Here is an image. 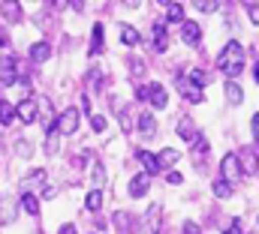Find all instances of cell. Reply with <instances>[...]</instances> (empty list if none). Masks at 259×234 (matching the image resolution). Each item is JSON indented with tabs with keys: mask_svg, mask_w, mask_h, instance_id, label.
Masks as SVG:
<instances>
[{
	"mask_svg": "<svg viewBox=\"0 0 259 234\" xmlns=\"http://www.w3.org/2000/svg\"><path fill=\"white\" fill-rule=\"evenodd\" d=\"M217 63H220V69H223L229 78H238V75L244 72V45H241L238 39H229L226 48L220 51Z\"/></svg>",
	"mask_w": 259,
	"mask_h": 234,
	"instance_id": "1",
	"label": "cell"
},
{
	"mask_svg": "<svg viewBox=\"0 0 259 234\" xmlns=\"http://www.w3.org/2000/svg\"><path fill=\"white\" fill-rule=\"evenodd\" d=\"M241 177H244V171H241L238 153H226V156L220 159V180H226L229 186H235V183H238Z\"/></svg>",
	"mask_w": 259,
	"mask_h": 234,
	"instance_id": "2",
	"label": "cell"
},
{
	"mask_svg": "<svg viewBox=\"0 0 259 234\" xmlns=\"http://www.w3.org/2000/svg\"><path fill=\"white\" fill-rule=\"evenodd\" d=\"M15 117L27 126V123H33L36 117H39V102L36 99H30V96H24L21 102H15Z\"/></svg>",
	"mask_w": 259,
	"mask_h": 234,
	"instance_id": "3",
	"label": "cell"
},
{
	"mask_svg": "<svg viewBox=\"0 0 259 234\" xmlns=\"http://www.w3.org/2000/svg\"><path fill=\"white\" fill-rule=\"evenodd\" d=\"M78 120H81V111H78V108H66L64 114L55 120V129H58L61 135H72V132L78 129Z\"/></svg>",
	"mask_w": 259,
	"mask_h": 234,
	"instance_id": "4",
	"label": "cell"
},
{
	"mask_svg": "<svg viewBox=\"0 0 259 234\" xmlns=\"http://www.w3.org/2000/svg\"><path fill=\"white\" fill-rule=\"evenodd\" d=\"M181 42L190 45V48H196L202 42V27L196 21H181Z\"/></svg>",
	"mask_w": 259,
	"mask_h": 234,
	"instance_id": "5",
	"label": "cell"
},
{
	"mask_svg": "<svg viewBox=\"0 0 259 234\" xmlns=\"http://www.w3.org/2000/svg\"><path fill=\"white\" fill-rule=\"evenodd\" d=\"M148 189H151V174L145 171V174H136V177H130V186H127V192L133 195V198H142V195H148Z\"/></svg>",
	"mask_w": 259,
	"mask_h": 234,
	"instance_id": "6",
	"label": "cell"
},
{
	"mask_svg": "<svg viewBox=\"0 0 259 234\" xmlns=\"http://www.w3.org/2000/svg\"><path fill=\"white\" fill-rule=\"evenodd\" d=\"M0 84H18V75H15V57H0Z\"/></svg>",
	"mask_w": 259,
	"mask_h": 234,
	"instance_id": "7",
	"label": "cell"
},
{
	"mask_svg": "<svg viewBox=\"0 0 259 234\" xmlns=\"http://www.w3.org/2000/svg\"><path fill=\"white\" fill-rule=\"evenodd\" d=\"M148 96H151V105H154V108H166V105H169V93H166V87H163L160 81L148 84Z\"/></svg>",
	"mask_w": 259,
	"mask_h": 234,
	"instance_id": "8",
	"label": "cell"
},
{
	"mask_svg": "<svg viewBox=\"0 0 259 234\" xmlns=\"http://www.w3.org/2000/svg\"><path fill=\"white\" fill-rule=\"evenodd\" d=\"M238 162H241V171H244V174H256L259 153L253 150V147H247V150H244V156H238Z\"/></svg>",
	"mask_w": 259,
	"mask_h": 234,
	"instance_id": "9",
	"label": "cell"
},
{
	"mask_svg": "<svg viewBox=\"0 0 259 234\" xmlns=\"http://www.w3.org/2000/svg\"><path fill=\"white\" fill-rule=\"evenodd\" d=\"M151 39H154V48H157V51H166V48H169V33H166V24H163V21L154 24Z\"/></svg>",
	"mask_w": 259,
	"mask_h": 234,
	"instance_id": "10",
	"label": "cell"
},
{
	"mask_svg": "<svg viewBox=\"0 0 259 234\" xmlns=\"http://www.w3.org/2000/svg\"><path fill=\"white\" fill-rule=\"evenodd\" d=\"M27 57L33 60V63H46V60L52 57V45L49 42H33L30 51H27Z\"/></svg>",
	"mask_w": 259,
	"mask_h": 234,
	"instance_id": "11",
	"label": "cell"
},
{
	"mask_svg": "<svg viewBox=\"0 0 259 234\" xmlns=\"http://www.w3.org/2000/svg\"><path fill=\"white\" fill-rule=\"evenodd\" d=\"M178 90L190 99V102H202V90L199 87H193V84H187V78H184V72L178 75Z\"/></svg>",
	"mask_w": 259,
	"mask_h": 234,
	"instance_id": "12",
	"label": "cell"
},
{
	"mask_svg": "<svg viewBox=\"0 0 259 234\" xmlns=\"http://www.w3.org/2000/svg\"><path fill=\"white\" fill-rule=\"evenodd\" d=\"M178 135L184 138V141H196V123H193V117H181L178 120Z\"/></svg>",
	"mask_w": 259,
	"mask_h": 234,
	"instance_id": "13",
	"label": "cell"
},
{
	"mask_svg": "<svg viewBox=\"0 0 259 234\" xmlns=\"http://www.w3.org/2000/svg\"><path fill=\"white\" fill-rule=\"evenodd\" d=\"M184 78H187V84H193V87H205L208 84V75H205V69H199V66H190L187 72H184Z\"/></svg>",
	"mask_w": 259,
	"mask_h": 234,
	"instance_id": "14",
	"label": "cell"
},
{
	"mask_svg": "<svg viewBox=\"0 0 259 234\" xmlns=\"http://www.w3.org/2000/svg\"><path fill=\"white\" fill-rule=\"evenodd\" d=\"M178 156H181V153H178L175 147H166V150H160V156H157V165H160V168H169V171H172V165L178 162Z\"/></svg>",
	"mask_w": 259,
	"mask_h": 234,
	"instance_id": "15",
	"label": "cell"
},
{
	"mask_svg": "<svg viewBox=\"0 0 259 234\" xmlns=\"http://www.w3.org/2000/svg\"><path fill=\"white\" fill-rule=\"evenodd\" d=\"M226 99H229V105H241L244 102V90L238 87V81H226Z\"/></svg>",
	"mask_w": 259,
	"mask_h": 234,
	"instance_id": "16",
	"label": "cell"
},
{
	"mask_svg": "<svg viewBox=\"0 0 259 234\" xmlns=\"http://www.w3.org/2000/svg\"><path fill=\"white\" fill-rule=\"evenodd\" d=\"M139 132H142V135H148V138L157 132V120H154V114H148V111H145V114H139Z\"/></svg>",
	"mask_w": 259,
	"mask_h": 234,
	"instance_id": "17",
	"label": "cell"
},
{
	"mask_svg": "<svg viewBox=\"0 0 259 234\" xmlns=\"http://www.w3.org/2000/svg\"><path fill=\"white\" fill-rule=\"evenodd\" d=\"M121 42L124 45H139L142 42V33L136 27H130V24H121Z\"/></svg>",
	"mask_w": 259,
	"mask_h": 234,
	"instance_id": "18",
	"label": "cell"
},
{
	"mask_svg": "<svg viewBox=\"0 0 259 234\" xmlns=\"http://www.w3.org/2000/svg\"><path fill=\"white\" fill-rule=\"evenodd\" d=\"M21 210L30 213V216H36V213H39V201H36V195L24 192V195H21Z\"/></svg>",
	"mask_w": 259,
	"mask_h": 234,
	"instance_id": "19",
	"label": "cell"
},
{
	"mask_svg": "<svg viewBox=\"0 0 259 234\" xmlns=\"http://www.w3.org/2000/svg\"><path fill=\"white\" fill-rule=\"evenodd\" d=\"M136 156H139V162H142V165L148 168V174H154V171L160 168V165H157V156H154V153H148V150H139Z\"/></svg>",
	"mask_w": 259,
	"mask_h": 234,
	"instance_id": "20",
	"label": "cell"
},
{
	"mask_svg": "<svg viewBox=\"0 0 259 234\" xmlns=\"http://www.w3.org/2000/svg\"><path fill=\"white\" fill-rule=\"evenodd\" d=\"M84 207L97 213V210L103 207V192H100V189H91V192H88V198H84Z\"/></svg>",
	"mask_w": 259,
	"mask_h": 234,
	"instance_id": "21",
	"label": "cell"
},
{
	"mask_svg": "<svg viewBox=\"0 0 259 234\" xmlns=\"http://www.w3.org/2000/svg\"><path fill=\"white\" fill-rule=\"evenodd\" d=\"M12 117H15V102H9V99H0V123L6 126Z\"/></svg>",
	"mask_w": 259,
	"mask_h": 234,
	"instance_id": "22",
	"label": "cell"
},
{
	"mask_svg": "<svg viewBox=\"0 0 259 234\" xmlns=\"http://www.w3.org/2000/svg\"><path fill=\"white\" fill-rule=\"evenodd\" d=\"M166 18L169 21H184V3H166Z\"/></svg>",
	"mask_w": 259,
	"mask_h": 234,
	"instance_id": "23",
	"label": "cell"
},
{
	"mask_svg": "<svg viewBox=\"0 0 259 234\" xmlns=\"http://www.w3.org/2000/svg\"><path fill=\"white\" fill-rule=\"evenodd\" d=\"M97 51H103V24H94V42H91V57H97Z\"/></svg>",
	"mask_w": 259,
	"mask_h": 234,
	"instance_id": "24",
	"label": "cell"
},
{
	"mask_svg": "<svg viewBox=\"0 0 259 234\" xmlns=\"http://www.w3.org/2000/svg\"><path fill=\"white\" fill-rule=\"evenodd\" d=\"M112 219H115V228H118V231H130V222H133V216H130V213L118 210V213H115ZM130 234H133V231H130Z\"/></svg>",
	"mask_w": 259,
	"mask_h": 234,
	"instance_id": "25",
	"label": "cell"
},
{
	"mask_svg": "<svg viewBox=\"0 0 259 234\" xmlns=\"http://www.w3.org/2000/svg\"><path fill=\"white\" fill-rule=\"evenodd\" d=\"M211 189H214V195H217V198H229V195H232V186H229L226 180H220V177L214 180V186H211Z\"/></svg>",
	"mask_w": 259,
	"mask_h": 234,
	"instance_id": "26",
	"label": "cell"
},
{
	"mask_svg": "<svg viewBox=\"0 0 259 234\" xmlns=\"http://www.w3.org/2000/svg\"><path fill=\"white\" fill-rule=\"evenodd\" d=\"M46 171H42V168H36V171H30V183H33V186H42V189H46Z\"/></svg>",
	"mask_w": 259,
	"mask_h": 234,
	"instance_id": "27",
	"label": "cell"
},
{
	"mask_svg": "<svg viewBox=\"0 0 259 234\" xmlns=\"http://www.w3.org/2000/svg\"><path fill=\"white\" fill-rule=\"evenodd\" d=\"M91 126H94V132H106V117L103 114H91Z\"/></svg>",
	"mask_w": 259,
	"mask_h": 234,
	"instance_id": "28",
	"label": "cell"
},
{
	"mask_svg": "<svg viewBox=\"0 0 259 234\" xmlns=\"http://www.w3.org/2000/svg\"><path fill=\"white\" fill-rule=\"evenodd\" d=\"M247 15L253 24H259V3H247Z\"/></svg>",
	"mask_w": 259,
	"mask_h": 234,
	"instance_id": "29",
	"label": "cell"
},
{
	"mask_svg": "<svg viewBox=\"0 0 259 234\" xmlns=\"http://www.w3.org/2000/svg\"><path fill=\"white\" fill-rule=\"evenodd\" d=\"M196 9H202V12H214V9H217V3H208V0H199V3H196Z\"/></svg>",
	"mask_w": 259,
	"mask_h": 234,
	"instance_id": "30",
	"label": "cell"
},
{
	"mask_svg": "<svg viewBox=\"0 0 259 234\" xmlns=\"http://www.w3.org/2000/svg\"><path fill=\"white\" fill-rule=\"evenodd\" d=\"M166 180H169V183H175V186H181V183H184V177L178 174V171H169V174H166Z\"/></svg>",
	"mask_w": 259,
	"mask_h": 234,
	"instance_id": "31",
	"label": "cell"
},
{
	"mask_svg": "<svg viewBox=\"0 0 259 234\" xmlns=\"http://www.w3.org/2000/svg\"><path fill=\"white\" fill-rule=\"evenodd\" d=\"M94 180H100V183L106 180V168L103 165H94Z\"/></svg>",
	"mask_w": 259,
	"mask_h": 234,
	"instance_id": "32",
	"label": "cell"
},
{
	"mask_svg": "<svg viewBox=\"0 0 259 234\" xmlns=\"http://www.w3.org/2000/svg\"><path fill=\"white\" fill-rule=\"evenodd\" d=\"M184 234H202V231H199L196 222H184Z\"/></svg>",
	"mask_w": 259,
	"mask_h": 234,
	"instance_id": "33",
	"label": "cell"
},
{
	"mask_svg": "<svg viewBox=\"0 0 259 234\" xmlns=\"http://www.w3.org/2000/svg\"><path fill=\"white\" fill-rule=\"evenodd\" d=\"M250 126H253V138H256V144H259V114H253V123Z\"/></svg>",
	"mask_w": 259,
	"mask_h": 234,
	"instance_id": "34",
	"label": "cell"
},
{
	"mask_svg": "<svg viewBox=\"0 0 259 234\" xmlns=\"http://www.w3.org/2000/svg\"><path fill=\"white\" fill-rule=\"evenodd\" d=\"M223 234H241V222H232V225H229Z\"/></svg>",
	"mask_w": 259,
	"mask_h": 234,
	"instance_id": "35",
	"label": "cell"
},
{
	"mask_svg": "<svg viewBox=\"0 0 259 234\" xmlns=\"http://www.w3.org/2000/svg\"><path fill=\"white\" fill-rule=\"evenodd\" d=\"M61 234H78V231H75V225H61Z\"/></svg>",
	"mask_w": 259,
	"mask_h": 234,
	"instance_id": "36",
	"label": "cell"
},
{
	"mask_svg": "<svg viewBox=\"0 0 259 234\" xmlns=\"http://www.w3.org/2000/svg\"><path fill=\"white\" fill-rule=\"evenodd\" d=\"M253 75H256V81H259V63H256V69H253Z\"/></svg>",
	"mask_w": 259,
	"mask_h": 234,
	"instance_id": "37",
	"label": "cell"
},
{
	"mask_svg": "<svg viewBox=\"0 0 259 234\" xmlns=\"http://www.w3.org/2000/svg\"><path fill=\"white\" fill-rule=\"evenodd\" d=\"M0 45H6V36H3V33H0Z\"/></svg>",
	"mask_w": 259,
	"mask_h": 234,
	"instance_id": "38",
	"label": "cell"
}]
</instances>
